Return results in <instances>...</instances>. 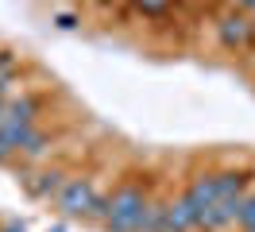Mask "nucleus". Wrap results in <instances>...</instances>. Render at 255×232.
<instances>
[{
  "mask_svg": "<svg viewBox=\"0 0 255 232\" xmlns=\"http://www.w3.org/2000/svg\"><path fill=\"white\" fill-rule=\"evenodd\" d=\"M166 209H170V232H193V229H201V209H197L190 198L170 201Z\"/></svg>",
  "mask_w": 255,
  "mask_h": 232,
  "instance_id": "obj_6",
  "label": "nucleus"
},
{
  "mask_svg": "<svg viewBox=\"0 0 255 232\" xmlns=\"http://www.w3.org/2000/svg\"><path fill=\"white\" fill-rule=\"evenodd\" d=\"M186 198L197 205V209H209V205H217V182H213V174H201V178H193V186L186 190Z\"/></svg>",
  "mask_w": 255,
  "mask_h": 232,
  "instance_id": "obj_8",
  "label": "nucleus"
},
{
  "mask_svg": "<svg viewBox=\"0 0 255 232\" xmlns=\"http://www.w3.org/2000/svg\"><path fill=\"white\" fill-rule=\"evenodd\" d=\"M143 209H147L143 190H139V186H120V190L109 198V217H105V225H109L112 232H139Z\"/></svg>",
  "mask_w": 255,
  "mask_h": 232,
  "instance_id": "obj_1",
  "label": "nucleus"
},
{
  "mask_svg": "<svg viewBox=\"0 0 255 232\" xmlns=\"http://www.w3.org/2000/svg\"><path fill=\"white\" fill-rule=\"evenodd\" d=\"M240 201H244V198L217 201V205L201 209V229H205V232H221V229H228V225H236V217H240Z\"/></svg>",
  "mask_w": 255,
  "mask_h": 232,
  "instance_id": "obj_4",
  "label": "nucleus"
},
{
  "mask_svg": "<svg viewBox=\"0 0 255 232\" xmlns=\"http://www.w3.org/2000/svg\"><path fill=\"white\" fill-rule=\"evenodd\" d=\"M4 232H27V229H23V225H8Z\"/></svg>",
  "mask_w": 255,
  "mask_h": 232,
  "instance_id": "obj_15",
  "label": "nucleus"
},
{
  "mask_svg": "<svg viewBox=\"0 0 255 232\" xmlns=\"http://www.w3.org/2000/svg\"><path fill=\"white\" fill-rule=\"evenodd\" d=\"M97 190L85 178H70V182L58 190V198H54V205L62 209L66 217H93V205H97Z\"/></svg>",
  "mask_w": 255,
  "mask_h": 232,
  "instance_id": "obj_2",
  "label": "nucleus"
},
{
  "mask_svg": "<svg viewBox=\"0 0 255 232\" xmlns=\"http://www.w3.org/2000/svg\"><path fill=\"white\" fill-rule=\"evenodd\" d=\"M39 116V97H16V101H8V112H4V120L12 124H35Z\"/></svg>",
  "mask_w": 255,
  "mask_h": 232,
  "instance_id": "obj_9",
  "label": "nucleus"
},
{
  "mask_svg": "<svg viewBox=\"0 0 255 232\" xmlns=\"http://www.w3.org/2000/svg\"><path fill=\"white\" fill-rule=\"evenodd\" d=\"M135 8L143 15H162L166 8H170V0H135Z\"/></svg>",
  "mask_w": 255,
  "mask_h": 232,
  "instance_id": "obj_12",
  "label": "nucleus"
},
{
  "mask_svg": "<svg viewBox=\"0 0 255 232\" xmlns=\"http://www.w3.org/2000/svg\"><path fill=\"white\" fill-rule=\"evenodd\" d=\"M4 112H8V105H4V97H0V120H4Z\"/></svg>",
  "mask_w": 255,
  "mask_h": 232,
  "instance_id": "obj_16",
  "label": "nucleus"
},
{
  "mask_svg": "<svg viewBox=\"0 0 255 232\" xmlns=\"http://www.w3.org/2000/svg\"><path fill=\"white\" fill-rule=\"evenodd\" d=\"M139 232H170V209L166 205H147L143 221H139Z\"/></svg>",
  "mask_w": 255,
  "mask_h": 232,
  "instance_id": "obj_10",
  "label": "nucleus"
},
{
  "mask_svg": "<svg viewBox=\"0 0 255 232\" xmlns=\"http://www.w3.org/2000/svg\"><path fill=\"white\" fill-rule=\"evenodd\" d=\"M213 182H217V198L232 201V198H248L252 174H248V170H221V174H213Z\"/></svg>",
  "mask_w": 255,
  "mask_h": 232,
  "instance_id": "obj_7",
  "label": "nucleus"
},
{
  "mask_svg": "<svg viewBox=\"0 0 255 232\" xmlns=\"http://www.w3.org/2000/svg\"><path fill=\"white\" fill-rule=\"evenodd\" d=\"M12 155H16V147H12V143H8V139L0 136V163H4V159H12Z\"/></svg>",
  "mask_w": 255,
  "mask_h": 232,
  "instance_id": "obj_13",
  "label": "nucleus"
},
{
  "mask_svg": "<svg viewBox=\"0 0 255 232\" xmlns=\"http://www.w3.org/2000/svg\"><path fill=\"white\" fill-rule=\"evenodd\" d=\"M217 39H221L224 50H244V46L255 39V19L244 15L240 8L236 12H224L221 19H217Z\"/></svg>",
  "mask_w": 255,
  "mask_h": 232,
  "instance_id": "obj_3",
  "label": "nucleus"
},
{
  "mask_svg": "<svg viewBox=\"0 0 255 232\" xmlns=\"http://www.w3.org/2000/svg\"><path fill=\"white\" fill-rule=\"evenodd\" d=\"M70 182L62 170H43V174H31V178H23V190L31 194V198L47 201V198H58V190Z\"/></svg>",
  "mask_w": 255,
  "mask_h": 232,
  "instance_id": "obj_5",
  "label": "nucleus"
},
{
  "mask_svg": "<svg viewBox=\"0 0 255 232\" xmlns=\"http://www.w3.org/2000/svg\"><path fill=\"white\" fill-rule=\"evenodd\" d=\"M236 225L244 232H255V194H248V198L240 201V217H236Z\"/></svg>",
  "mask_w": 255,
  "mask_h": 232,
  "instance_id": "obj_11",
  "label": "nucleus"
},
{
  "mask_svg": "<svg viewBox=\"0 0 255 232\" xmlns=\"http://www.w3.org/2000/svg\"><path fill=\"white\" fill-rule=\"evenodd\" d=\"M236 8H255V0H232Z\"/></svg>",
  "mask_w": 255,
  "mask_h": 232,
  "instance_id": "obj_14",
  "label": "nucleus"
}]
</instances>
